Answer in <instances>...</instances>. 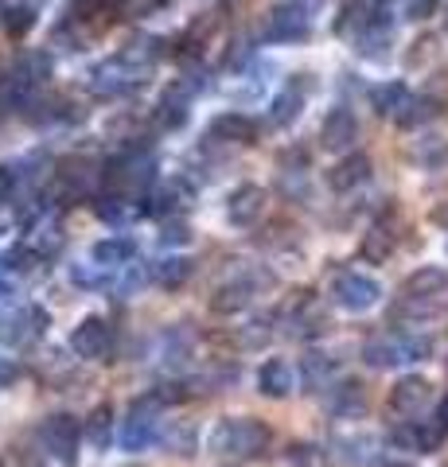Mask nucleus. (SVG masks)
Returning a JSON list of instances; mask_svg holds the SVG:
<instances>
[{
    "mask_svg": "<svg viewBox=\"0 0 448 467\" xmlns=\"http://www.w3.org/2000/svg\"><path fill=\"white\" fill-rule=\"evenodd\" d=\"M269 448V429L257 417H223L207 436V451L219 460H254Z\"/></svg>",
    "mask_w": 448,
    "mask_h": 467,
    "instance_id": "nucleus-1",
    "label": "nucleus"
},
{
    "mask_svg": "<svg viewBox=\"0 0 448 467\" xmlns=\"http://www.w3.org/2000/svg\"><path fill=\"white\" fill-rule=\"evenodd\" d=\"M432 355V339L429 335H382V339H370L363 347V362L374 370H394V367H410V362H425Z\"/></svg>",
    "mask_w": 448,
    "mask_h": 467,
    "instance_id": "nucleus-2",
    "label": "nucleus"
},
{
    "mask_svg": "<svg viewBox=\"0 0 448 467\" xmlns=\"http://www.w3.org/2000/svg\"><path fill=\"white\" fill-rule=\"evenodd\" d=\"M161 398L149 393V398H137L133 409H129V417L121 420V432H118V444L125 451H144L152 441H156V413H161Z\"/></svg>",
    "mask_w": 448,
    "mask_h": 467,
    "instance_id": "nucleus-3",
    "label": "nucleus"
},
{
    "mask_svg": "<svg viewBox=\"0 0 448 467\" xmlns=\"http://www.w3.org/2000/svg\"><path fill=\"white\" fill-rule=\"evenodd\" d=\"M39 448L47 451V456H55L63 467H70L78 460V444H82V425L75 417H67V413H59V417H47L39 425Z\"/></svg>",
    "mask_w": 448,
    "mask_h": 467,
    "instance_id": "nucleus-4",
    "label": "nucleus"
},
{
    "mask_svg": "<svg viewBox=\"0 0 448 467\" xmlns=\"http://www.w3.org/2000/svg\"><path fill=\"white\" fill-rule=\"evenodd\" d=\"M141 78H144V67H137L133 55H121V58H109V63L90 70V90L102 98H121L129 90H137Z\"/></svg>",
    "mask_w": 448,
    "mask_h": 467,
    "instance_id": "nucleus-5",
    "label": "nucleus"
},
{
    "mask_svg": "<svg viewBox=\"0 0 448 467\" xmlns=\"http://www.w3.org/2000/svg\"><path fill=\"white\" fill-rule=\"evenodd\" d=\"M331 300H336V308L359 316V312H370L382 300V285L367 273H339L336 285H331Z\"/></svg>",
    "mask_w": 448,
    "mask_h": 467,
    "instance_id": "nucleus-6",
    "label": "nucleus"
},
{
    "mask_svg": "<svg viewBox=\"0 0 448 467\" xmlns=\"http://www.w3.org/2000/svg\"><path fill=\"white\" fill-rule=\"evenodd\" d=\"M444 425L441 420H406L401 429H394L390 444L401 448V451H437L444 441Z\"/></svg>",
    "mask_w": 448,
    "mask_h": 467,
    "instance_id": "nucleus-7",
    "label": "nucleus"
},
{
    "mask_svg": "<svg viewBox=\"0 0 448 467\" xmlns=\"http://www.w3.org/2000/svg\"><path fill=\"white\" fill-rule=\"evenodd\" d=\"M109 343H113V335L106 327V319H82V324L70 331V350H75L78 358H106L109 355Z\"/></svg>",
    "mask_w": 448,
    "mask_h": 467,
    "instance_id": "nucleus-8",
    "label": "nucleus"
},
{
    "mask_svg": "<svg viewBox=\"0 0 448 467\" xmlns=\"http://www.w3.org/2000/svg\"><path fill=\"white\" fill-rule=\"evenodd\" d=\"M429 401H432V386L425 382V378H417V374L401 378V382L390 389V409H394L398 417H417Z\"/></svg>",
    "mask_w": 448,
    "mask_h": 467,
    "instance_id": "nucleus-9",
    "label": "nucleus"
},
{
    "mask_svg": "<svg viewBox=\"0 0 448 467\" xmlns=\"http://www.w3.org/2000/svg\"><path fill=\"white\" fill-rule=\"evenodd\" d=\"M269 39H277V43H297V39H305L308 36V12L300 8V5H277L269 12Z\"/></svg>",
    "mask_w": 448,
    "mask_h": 467,
    "instance_id": "nucleus-10",
    "label": "nucleus"
},
{
    "mask_svg": "<svg viewBox=\"0 0 448 467\" xmlns=\"http://www.w3.org/2000/svg\"><path fill=\"white\" fill-rule=\"evenodd\" d=\"M266 207V192L262 187H254V183H242L234 187V192L226 195V223L230 226H250L257 214H262Z\"/></svg>",
    "mask_w": 448,
    "mask_h": 467,
    "instance_id": "nucleus-11",
    "label": "nucleus"
},
{
    "mask_svg": "<svg viewBox=\"0 0 448 467\" xmlns=\"http://www.w3.org/2000/svg\"><path fill=\"white\" fill-rule=\"evenodd\" d=\"M207 137L219 144H254L257 140V121H250L245 113H219L207 125Z\"/></svg>",
    "mask_w": 448,
    "mask_h": 467,
    "instance_id": "nucleus-12",
    "label": "nucleus"
},
{
    "mask_svg": "<svg viewBox=\"0 0 448 467\" xmlns=\"http://www.w3.org/2000/svg\"><path fill=\"white\" fill-rule=\"evenodd\" d=\"M359 137V121H355V113L351 109H331L324 117V129H320V140H324V149L331 152H343V149H351Z\"/></svg>",
    "mask_w": 448,
    "mask_h": 467,
    "instance_id": "nucleus-13",
    "label": "nucleus"
},
{
    "mask_svg": "<svg viewBox=\"0 0 448 467\" xmlns=\"http://www.w3.org/2000/svg\"><path fill=\"white\" fill-rule=\"evenodd\" d=\"M367 180H370V156H363V152H351V156H343L339 164L331 168V175H328L331 192H339V195L355 192V187H363Z\"/></svg>",
    "mask_w": 448,
    "mask_h": 467,
    "instance_id": "nucleus-14",
    "label": "nucleus"
},
{
    "mask_svg": "<svg viewBox=\"0 0 448 467\" xmlns=\"http://www.w3.org/2000/svg\"><path fill=\"white\" fill-rule=\"evenodd\" d=\"M336 374H339V362L331 355H324V350H308L305 362H300V382H305L308 393L328 389L331 382H336Z\"/></svg>",
    "mask_w": 448,
    "mask_h": 467,
    "instance_id": "nucleus-15",
    "label": "nucleus"
},
{
    "mask_svg": "<svg viewBox=\"0 0 448 467\" xmlns=\"http://www.w3.org/2000/svg\"><path fill=\"white\" fill-rule=\"evenodd\" d=\"M257 389L266 398H288L293 393V367L285 358H266L262 370H257Z\"/></svg>",
    "mask_w": 448,
    "mask_h": 467,
    "instance_id": "nucleus-16",
    "label": "nucleus"
},
{
    "mask_svg": "<svg viewBox=\"0 0 448 467\" xmlns=\"http://www.w3.org/2000/svg\"><path fill=\"white\" fill-rule=\"evenodd\" d=\"M448 288V273L441 265H422L406 276V296L410 300H432Z\"/></svg>",
    "mask_w": 448,
    "mask_h": 467,
    "instance_id": "nucleus-17",
    "label": "nucleus"
},
{
    "mask_svg": "<svg viewBox=\"0 0 448 467\" xmlns=\"http://www.w3.org/2000/svg\"><path fill=\"white\" fill-rule=\"evenodd\" d=\"M305 94H308V82H305V86H300V82H288L285 90H281L277 98H273V106H269V121L277 125V129H281V125H288L300 109H305Z\"/></svg>",
    "mask_w": 448,
    "mask_h": 467,
    "instance_id": "nucleus-18",
    "label": "nucleus"
},
{
    "mask_svg": "<svg viewBox=\"0 0 448 467\" xmlns=\"http://www.w3.org/2000/svg\"><path fill=\"white\" fill-rule=\"evenodd\" d=\"M0 327H8V331H5V339H12V343H27V339H36V335H43V327H47V316H43L39 308H24V312H16L12 319H5Z\"/></svg>",
    "mask_w": 448,
    "mask_h": 467,
    "instance_id": "nucleus-19",
    "label": "nucleus"
},
{
    "mask_svg": "<svg viewBox=\"0 0 448 467\" xmlns=\"http://www.w3.org/2000/svg\"><path fill=\"white\" fill-rule=\"evenodd\" d=\"M328 409L336 417H359V413H367V389L359 386V382H343V386H336V393H331Z\"/></svg>",
    "mask_w": 448,
    "mask_h": 467,
    "instance_id": "nucleus-20",
    "label": "nucleus"
},
{
    "mask_svg": "<svg viewBox=\"0 0 448 467\" xmlns=\"http://www.w3.org/2000/svg\"><path fill=\"white\" fill-rule=\"evenodd\" d=\"M336 456L343 463H374L379 460V441L374 436H339L336 441Z\"/></svg>",
    "mask_w": 448,
    "mask_h": 467,
    "instance_id": "nucleus-21",
    "label": "nucleus"
},
{
    "mask_svg": "<svg viewBox=\"0 0 448 467\" xmlns=\"http://www.w3.org/2000/svg\"><path fill=\"white\" fill-rule=\"evenodd\" d=\"M137 254V245L129 242V238H118V234H113V238H102V242H94V250H90V257L98 261V265L102 269H113V265H125L129 257Z\"/></svg>",
    "mask_w": 448,
    "mask_h": 467,
    "instance_id": "nucleus-22",
    "label": "nucleus"
},
{
    "mask_svg": "<svg viewBox=\"0 0 448 467\" xmlns=\"http://www.w3.org/2000/svg\"><path fill=\"white\" fill-rule=\"evenodd\" d=\"M410 98H413V94H410L401 82H382V86H374V90H370L374 109H379L382 117H398V113H401V106H406Z\"/></svg>",
    "mask_w": 448,
    "mask_h": 467,
    "instance_id": "nucleus-23",
    "label": "nucleus"
},
{
    "mask_svg": "<svg viewBox=\"0 0 448 467\" xmlns=\"http://www.w3.org/2000/svg\"><path fill=\"white\" fill-rule=\"evenodd\" d=\"M192 276V257H164L152 265V281L161 288H180Z\"/></svg>",
    "mask_w": 448,
    "mask_h": 467,
    "instance_id": "nucleus-24",
    "label": "nucleus"
},
{
    "mask_svg": "<svg viewBox=\"0 0 448 467\" xmlns=\"http://www.w3.org/2000/svg\"><path fill=\"white\" fill-rule=\"evenodd\" d=\"M113 441V409L102 405V409H94V417L86 420V444L98 448V451H106Z\"/></svg>",
    "mask_w": 448,
    "mask_h": 467,
    "instance_id": "nucleus-25",
    "label": "nucleus"
},
{
    "mask_svg": "<svg viewBox=\"0 0 448 467\" xmlns=\"http://www.w3.org/2000/svg\"><path fill=\"white\" fill-rule=\"evenodd\" d=\"M156 117L168 125V129H176L187 121V94L180 90V86H172V90H164V98L156 101Z\"/></svg>",
    "mask_w": 448,
    "mask_h": 467,
    "instance_id": "nucleus-26",
    "label": "nucleus"
},
{
    "mask_svg": "<svg viewBox=\"0 0 448 467\" xmlns=\"http://www.w3.org/2000/svg\"><path fill=\"white\" fill-rule=\"evenodd\" d=\"M250 292H254V285H242V281H234V285H223L219 292L211 296V308L214 312H242L245 304H250Z\"/></svg>",
    "mask_w": 448,
    "mask_h": 467,
    "instance_id": "nucleus-27",
    "label": "nucleus"
},
{
    "mask_svg": "<svg viewBox=\"0 0 448 467\" xmlns=\"http://www.w3.org/2000/svg\"><path fill=\"white\" fill-rule=\"evenodd\" d=\"M192 347H195V335L187 327H172L164 335V358L168 362H183L187 355H192Z\"/></svg>",
    "mask_w": 448,
    "mask_h": 467,
    "instance_id": "nucleus-28",
    "label": "nucleus"
},
{
    "mask_svg": "<svg viewBox=\"0 0 448 467\" xmlns=\"http://www.w3.org/2000/svg\"><path fill=\"white\" fill-rule=\"evenodd\" d=\"M390 250H394V234L382 230V226H374L367 238H363V257L367 261H386Z\"/></svg>",
    "mask_w": 448,
    "mask_h": 467,
    "instance_id": "nucleus-29",
    "label": "nucleus"
},
{
    "mask_svg": "<svg viewBox=\"0 0 448 467\" xmlns=\"http://www.w3.org/2000/svg\"><path fill=\"white\" fill-rule=\"evenodd\" d=\"M429 117H432V101H425V98H410L406 106H401V113L394 117V121H398L401 129H413V125L429 121Z\"/></svg>",
    "mask_w": 448,
    "mask_h": 467,
    "instance_id": "nucleus-30",
    "label": "nucleus"
},
{
    "mask_svg": "<svg viewBox=\"0 0 448 467\" xmlns=\"http://www.w3.org/2000/svg\"><path fill=\"white\" fill-rule=\"evenodd\" d=\"M288 467H328V456L316 444H293L285 456Z\"/></svg>",
    "mask_w": 448,
    "mask_h": 467,
    "instance_id": "nucleus-31",
    "label": "nucleus"
},
{
    "mask_svg": "<svg viewBox=\"0 0 448 467\" xmlns=\"http://www.w3.org/2000/svg\"><path fill=\"white\" fill-rule=\"evenodd\" d=\"M32 24H36L32 5H16V8H8V12H5V32H8V36H24Z\"/></svg>",
    "mask_w": 448,
    "mask_h": 467,
    "instance_id": "nucleus-32",
    "label": "nucleus"
},
{
    "mask_svg": "<svg viewBox=\"0 0 448 467\" xmlns=\"http://www.w3.org/2000/svg\"><path fill=\"white\" fill-rule=\"evenodd\" d=\"M164 448L176 451V456H195V429H192V425L172 429V432L164 436Z\"/></svg>",
    "mask_w": 448,
    "mask_h": 467,
    "instance_id": "nucleus-33",
    "label": "nucleus"
},
{
    "mask_svg": "<svg viewBox=\"0 0 448 467\" xmlns=\"http://www.w3.org/2000/svg\"><path fill=\"white\" fill-rule=\"evenodd\" d=\"M70 285H78V288H102L106 285V273L102 265H70Z\"/></svg>",
    "mask_w": 448,
    "mask_h": 467,
    "instance_id": "nucleus-34",
    "label": "nucleus"
},
{
    "mask_svg": "<svg viewBox=\"0 0 448 467\" xmlns=\"http://www.w3.org/2000/svg\"><path fill=\"white\" fill-rule=\"evenodd\" d=\"M0 467H39V463H36V451L12 444V448L0 451Z\"/></svg>",
    "mask_w": 448,
    "mask_h": 467,
    "instance_id": "nucleus-35",
    "label": "nucleus"
},
{
    "mask_svg": "<svg viewBox=\"0 0 448 467\" xmlns=\"http://www.w3.org/2000/svg\"><path fill=\"white\" fill-rule=\"evenodd\" d=\"M16 183H20V168H12V164L0 168V207L16 195Z\"/></svg>",
    "mask_w": 448,
    "mask_h": 467,
    "instance_id": "nucleus-36",
    "label": "nucleus"
},
{
    "mask_svg": "<svg viewBox=\"0 0 448 467\" xmlns=\"http://www.w3.org/2000/svg\"><path fill=\"white\" fill-rule=\"evenodd\" d=\"M441 0H410V8H406V16L410 20H429L432 12H437Z\"/></svg>",
    "mask_w": 448,
    "mask_h": 467,
    "instance_id": "nucleus-37",
    "label": "nucleus"
},
{
    "mask_svg": "<svg viewBox=\"0 0 448 467\" xmlns=\"http://www.w3.org/2000/svg\"><path fill=\"white\" fill-rule=\"evenodd\" d=\"M16 374H20V367H16V362L0 358V386H8V382H12V378H16Z\"/></svg>",
    "mask_w": 448,
    "mask_h": 467,
    "instance_id": "nucleus-38",
    "label": "nucleus"
},
{
    "mask_svg": "<svg viewBox=\"0 0 448 467\" xmlns=\"http://www.w3.org/2000/svg\"><path fill=\"white\" fill-rule=\"evenodd\" d=\"M5 296H12V276L0 269V300H5Z\"/></svg>",
    "mask_w": 448,
    "mask_h": 467,
    "instance_id": "nucleus-39",
    "label": "nucleus"
},
{
    "mask_svg": "<svg viewBox=\"0 0 448 467\" xmlns=\"http://www.w3.org/2000/svg\"><path fill=\"white\" fill-rule=\"evenodd\" d=\"M437 420H441V425L448 429V393H444V398H441V409H437Z\"/></svg>",
    "mask_w": 448,
    "mask_h": 467,
    "instance_id": "nucleus-40",
    "label": "nucleus"
}]
</instances>
